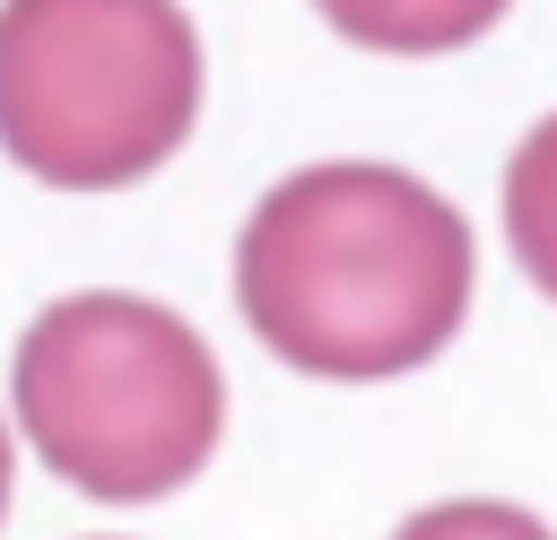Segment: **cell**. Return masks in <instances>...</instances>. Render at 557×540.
I'll return each mask as SVG.
<instances>
[{"label":"cell","instance_id":"1","mask_svg":"<svg viewBox=\"0 0 557 540\" xmlns=\"http://www.w3.org/2000/svg\"><path fill=\"white\" fill-rule=\"evenodd\" d=\"M235 296L296 375L383 383L461 331L470 226L400 165H305L244 218Z\"/></svg>","mask_w":557,"mask_h":540},{"label":"cell","instance_id":"3","mask_svg":"<svg viewBox=\"0 0 557 540\" xmlns=\"http://www.w3.org/2000/svg\"><path fill=\"white\" fill-rule=\"evenodd\" d=\"M200 113V35L174 0H0V148L61 192L157 174Z\"/></svg>","mask_w":557,"mask_h":540},{"label":"cell","instance_id":"4","mask_svg":"<svg viewBox=\"0 0 557 540\" xmlns=\"http://www.w3.org/2000/svg\"><path fill=\"white\" fill-rule=\"evenodd\" d=\"M348 44L366 52H461L479 44L513 0H313Z\"/></svg>","mask_w":557,"mask_h":540},{"label":"cell","instance_id":"2","mask_svg":"<svg viewBox=\"0 0 557 540\" xmlns=\"http://www.w3.org/2000/svg\"><path fill=\"white\" fill-rule=\"evenodd\" d=\"M17 427L96 505L174 496L226 427L209 340L148 296H61L17 340Z\"/></svg>","mask_w":557,"mask_h":540},{"label":"cell","instance_id":"6","mask_svg":"<svg viewBox=\"0 0 557 540\" xmlns=\"http://www.w3.org/2000/svg\"><path fill=\"white\" fill-rule=\"evenodd\" d=\"M392 540H557V531H548V523H531L522 505L453 496V505H426V514H409Z\"/></svg>","mask_w":557,"mask_h":540},{"label":"cell","instance_id":"5","mask_svg":"<svg viewBox=\"0 0 557 540\" xmlns=\"http://www.w3.org/2000/svg\"><path fill=\"white\" fill-rule=\"evenodd\" d=\"M505 244L531 270V287L557 296V113L531 122V139L505 165Z\"/></svg>","mask_w":557,"mask_h":540},{"label":"cell","instance_id":"7","mask_svg":"<svg viewBox=\"0 0 557 540\" xmlns=\"http://www.w3.org/2000/svg\"><path fill=\"white\" fill-rule=\"evenodd\" d=\"M9 470H17V453H9V427H0V514H9Z\"/></svg>","mask_w":557,"mask_h":540}]
</instances>
